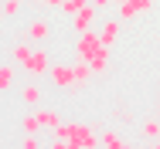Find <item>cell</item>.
<instances>
[{
	"label": "cell",
	"instance_id": "1",
	"mask_svg": "<svg viewBox=\"0 0 160 149\" xmlns=\"http://www.w3.org/2000/svg\"><path fill=\"white\" fill-rule=\"evenodd\" d=\"M51 136H55V142H51L55 149H96V146H102L96 129L82 125V122H62Z\"/></svg>",
	"mask_w": 160,
	"mask_h": 149
},
{
	"label": "cell",
	"instance_id": "2",
	"mask_svg": "<svg viewBox=\"0 0 160 149\" xmlns=\"http://www.w3.org/2000/svg\"><path fill=\"white\" fill-rule=\"evenodd\" d=\"M99 14H102V10H99V7H92V3H89V7H82L78 14H72V17H68V21H72V30H75V34L96 30V27H99Z\"/></svg>",
	"mask_w": 160,
	"mask_h": 149
},
{
	"label": "cell",
	"instance_id": "3",
	"mask_svg": "<svg viewBox=\"0 0 160 149\" xmlns=\"http://www.w3.org/2000/svg\"><path fill=\"white\" fill-rule=\"evenodd\" d=\"M24 71H28L31 78H44V75L51 71V54L38 44V48L31 51V58H28V64H24Z\"/></svg>",
	"mask_w": 160,
	"mask_h": 149
},
{
	"label": "cell",
	"instance_id": "4",
	"mask_svg": "<svg viewBox=\"0 0 160 149\" xmlns=\"http://www.w3.org/2000/svg\"><path fill=\"white\" fill-rule=\"evenodd\" d=\"M99 48H106L102 44V37H99V30H85V34H78V41H75V58H92Z\"/></svg>",
	"mask_w": 160,
	"mask_h": 149
},
{
	"label": "cell",
	"instance_id": "5",
	"mask_svg": "<svg viewBox=\"0 0 160 149\" xmlns=\"http://www.w3.org/2000/svg\"><path fill=\"white\" fill-rule=\"evenodd\" d=\"M153 7V0H123V3H116V17L123 21V24H129V21H136L140 14H147Z\"/></svg>",
	"mask_w": 160,
	"mask_h": 149
},
{
	"label": "cell",
	"instance_id": "6",
	"mask_svg": "<svg viewBox=\"0 0 160 149\" xmlns=\"http://www.w3.org/2000/svg\"><path fill=\"white\" fill-rule=\"evenodd\" d=\"M24 37H28L31 44H44V41L51 37V24H48L44 17H34V21H28V27H24Z\"/></svg>",
	"mask_w": 160,
	"mask_h": 149
},
{
	"label": "cell",
	"instance_id": "7",
	"mask_svg": "<svg viewBox=\"0 0 160 149\" xmlns=\"http://www.w3.org/2000/svg\"><path fill=\"white\" fill-rule=\"evenodd\" d=\"M119 30H123V21H119V17H106V21L99 24V37H102V44L112 48V44L119 41Z\"/></svg>",
	"mask_w": 160,
	"mask_h": 149
},
{
	"label": "cell",
	"instance_id": "8",
	"mask_svg": "<svg viewBox=\"0 0 160 149\" xmlns=\"http://www.w3.org/2000/svg\"><path fill=\"white\" fill-rule=\"evenodd\" d=\"M51 85L55 88H75V71H72V64H51Z\"/></svg>",
	"mask_w": 160,
	"mask_h": 149
},
{
	"label": "cell",
	"instance_id": "9",
	"mask_svg": "<svg viewBox=\"0 0 160 149\" xmlns=\"http://www.w3.org/2000/svg\"><path fill=\"white\" fill-rule=\"evenodd\" d=\"M17 95H21V102H24V105H31V109L41 105V85H38V81H24Z\"/></svg>",
	"mask_w": 160,
	"mask_h": 149
},
{
	"label": "cell",
	"instance_id": "10",
	"mask_svg": "<svg viewBox=\"0 0 160 149\" xmlns=\"http://www.w3.org/2000/svg\"><path fill=\"white\" fill-rule=\"evenodd\" d=\"M31 51H34V44L24 37V41H17V44L10 48V61H14L17 68H24V64H28V58H31Z\"/></svg>",
	"mask_w": 160,
	"mask_h": 149
},
{
	"label": "cell",
	"instance_id": "11",
	"mask_svg": "<svg viewBox=\"0 0 160 149\" xmlns=\"http://www.w3.org/2000/svg\"><path fill=\"white\" fill-rule=\"evenodd\" d=\"M72 71H75V85H78V88L92 81V64H89L85 58H75V64H72Z\"/></svg>",
	"mask_w": 160,
	"mask_h": 149
},
{
	"label": "cell",
	"instance_id": "12",
	"mask_svg": "<svg viewBox=\"0 0 160 149\" xmlns=\"http://www.w3.org/2000/svg\"><path fill=\"white\" fill-rule=\"evenodd\" d=\"M17 85V64H0V91H10Z\"/></svg>",
	"mask_w": 160,
	"mask_h": 149
},
{
	"label": "cell",
	"instance_id": "13",
	"mask_svg": "<svg viewBox=\"0 0 160 149\" xmlns=\"http://www.w3.org/2000/svg\"><path fill=\"white\" fill-rule=\"evenodd\" d=\"M89 64H92V75H106L109 71V48H99L96 54L89 58Z\"/></svg>",
	"mask_w": 160,
	"mask_h": 149
},
{
	"label": "cell",
	"instance_id": "14",
	"mask_svg": "<svg viewBox=\"0 0 160 149\" xmlns=\"http://www.w3.org/2000/svg\"><path fill=\"white\" fill-rule=\"evenodd\" d=\"M34 112H38L41 129H51V132H55V129L62 125V119H58V112H55V109H34Z\"/></svg>",
	"mask_w": 160,
	"mask_h": 149
},
{
	"label": "cell",
	"instance_id": "15",
	"mask_svg": "<svg viewBox=\"0 0 160 149\" xmlns=\"http://www.w3.org/2000/svg\"><path fill=\"white\" fill-rule=\"evenodd\" d=\"M99 142H102L106 149H123V146H126V142L119 139V132H116V129H106V132L99 136Z\"/></svg>",
	"mask_w": 160,
	"mask_h": 149
},
{
	"label": "cell",
	"instance_id": "16",
	"mask_svg": "<svg viewBox=\"0 0 160 149\" xmlns=\"http://www.w3.org/2000/svg\"><path fill=\"white\" fill-rule=\"evenodd\" d=\"M89 3H92V0H62V7H58V10H62L65 17H72V14H78L82 7H89Z\"/></svg>",
	"mask_w": 160,
	"mask_h": 149
},
{
	"label": "cell",
	"instance_id": "17",
	"mask_svg": "<svg viewBox=\"0 0 160 149\" xmlns=\"http://www.w3.org/2000/svg\"><path fill=\"white\" fill-rule=\"evenodd\" d=\"M140 136H147V139H157L160 136V119H147L140 125Z\"/></svg>",
	"mask_w": 160,
	"mask_h": 149
},
{
	"label": "cell",
	"instance_id": "18",
	"mask_svg": "<svg viewBox=\"0 0 160 149\" xmlns=\"http://www.w3.org/2000/svg\"><path fill=\"white\" fill-rule=\"evenodd\" d=\"M21 129H24V132H34V136H38V132H41V122H38V112L24 115V119H21Z\"/></svg>",
	"mask_w": 160,
	"mask_h": 149
},
{
	"label": "cell",
	"instance_id": "19",
	"mask_svg": "<svg viewBox=\"0 0 160 149\" xmlns=\"http://www.w3.org/2000/svg\"><path fill=\"white\" fill-rule=\"evenodd\" d=\"M0 7H3L7 17H17L21 14V0H0Z\"/></svg>",
	"mask_w": 160,
	"mask_h": 149
},
{
	"label": "cell",
	"instance_id": "20",
	"mask_svg": "<svg viewBox=\"0 0 160 149\" xmlns=\"http://www.w3.org/2000/svg\"><path fill=\"white\" fill-rule=\"evenodd\" d=\"M112 3H116V0H92V7H99V10H109Z\"/></svg>",
	"mask_w": 160,
	"mask_h": 149
},
{
	"label": "cell",
	"instance_id": "21",
	"mask_svg": "<svg viewBox=\"0 0 160 149\" xmlns=\"http://www.w3.org/2000/svg\"><path fill=\"white\" fill-rule=\"evenodd\" d=\"M38 7H62V0H38Z\"/></svg>",
	"mask_w": 160,
	"mask_h": 149
},
{
	"label": "cell",
	"instance_id": "22",
	"mask_svg": "<svg viewBox=\"0 0 160 149\" xmlns=\"http://www.w3.org/2000/svg\"><path fill=\"white\" fill-rule=\"evenodd\" d=\"M157 119H160V91H157Z\"/></svg>",
	"mask_w": 160,
	"mask_h": 149
},
{
	"label": "cell",
	"instance_id": "23",
	"mask_svg": "<svg viewBox=\"0 0 160 149\" xmlns=\"http://www.w3.org/2000/svg\"><path fill=\"white\" fill-rule=\"evenodd\" d=\"M3 21H7V14H3V7H0V24H3Z\"/></svg>",
	"mask_w": 160,
	"mask_h": 149
}]
</instances>
